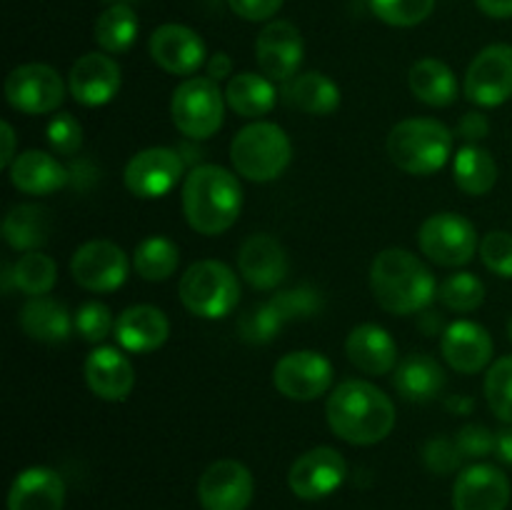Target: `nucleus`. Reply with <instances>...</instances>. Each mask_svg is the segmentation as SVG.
Instances as JSON below:
<instances>
[{"label": "nucleus", "instance_id": "obj_1", "mask_svg": "<svg viewBox=\"0 0 512 510\" xmlns=\"http://www.w3.org/2000/svg\"><path fill=\"white\" fill-rule=\"evenodd\" d=\"M328 425L350 445H375L395 428V405L368 380H345L325 405Z\"/></svg>", "mask_w": 512, "mask_h": 510}, {"label": "nucleus", "instance_id": "obj_2", "mask_svg": "<svg viewBox=\"0 0 512 510\" xmlns=\"http://www.w3.org/2000/svg\"><path fill=\"white\" fill-rule=\"evenodd\" d=\"M370 288L380 308L393 315L420 313L438 298L433 270L403 248H388L375 255Z\"/></svg>", "mask_w": 512, "mask_h": 510}, {"label": "nucleus", "instance_id": "obj_3", "mask_svg": "<svg viewBox=\"0 0 512 510\" xmlns=\"http://www.w3.org/2000/svg\"><path fill=\"white\" fill-rule=\"evenodd\" d=\"M243 210V188L220 165H195L183 183V215L200 235H220L233 228Z\"/></svg>", "mask_w": 512, "mask_h": 510}, {"label": "nucleus", "instance_id": "obj_4", "mask_svg": "<svg viewBox=\"0 0 512 510\" xmlns=\"http://www.w3.org/2000/svg\"><path fill=\"white\" fill-rule=\"evenodd\" d=\"M455 135L445 123L433 118L400 120L388 135V155L410 175H433L453 155Z\"/></svg>", "mask_w": 512, "mask_h": 510}, {"label": "nucleus", "instance_id": "obj_5", "mask_svg": "<svg viewBox=\"0 0 512 510\" xmlns=\"http://www.w3.org/2000/svg\"><path fill=\"white\" fill-rule=\"evenodd\" d=\"M290 158H293V145L288 133L280 125L265 120L245 125L230 145L233 168L253 183H270L280 178L290 165Z\"/></svg>", "mask_w": 512, "mask_h": 510}, {"label": "nucleus", "instance_id": "obj_6", "mask_svg": "<svg viewBox=\"0 0 512 510\" xmlns=\"http://www.w3.org/2000/svg\"><path fill=\"white\" fill-rule=\"evenodd\" d=\"M180 303L198 318L218 320L240 303L238 275L220 260H198L183 273L178 285Z\"/></svg>", "mask_w": 512, "mask_h": 510}, {"label": "nucleus", "instance_id": "obj_7", "mask_svg": "<svg viewBox=\"0 0 512 510\" xmlns=\"http://www.w3.org/2000/svg\"><path fill=\"white\" fill-rule=\"evenodd\" d=\"M170 115L175 128L193 140H205L218 133L225 118V93L218 80L208 75L183 80L173 93Z\"/></svg>", "mask_w": 512, "mask_h": 510}, {"label": "nucleus", "instance_id": "obj_8", "mask_svg": "<svg viewBox=\"0 0 512 510\" xmlns=\"http://www.w3.org/2000/svg\"><path fill=\"white\" fill-rule=\"evenodd\" d=\"M418 245L433 263L460 268L475 258L480 240L468 218L458 213H435L420 225Z\"/></svg>", "mask_w": 512, "mask_h": 510}, {"label": "nucleus", "instance_id": "obj_9", "mask_svg": "<svg viewBox=\"0 0 512 510\" xmlns=\"http://www.w3.org/2000/svg\"><path fill=\"white\" fill-rule=\"evenodd\" d=\"M5 100L25 115L55 113L65 100V83L50 65L25 63L5 78Z\"/></svg>", "mask_w": 512, "mask_h": 510}, {"label": "nucleus", "instance_id": "obj_10", "mask_svg": "<svg viewBox=\"0 0 512 510\" xmlns=\"http://www.w3.org/2000/svg\"><path fill=\"white\" fill-rule=\"evenodd\" d=\"M465 98L480 108H498L512 98V45L495 43L480 50L465 73Z\"/></svg>", "mask_w": 512, "mask_h": 510}, {"label": "nucleus", "instance_id": "obj_11", "mask_svg": "<svg viewBox=\"0 0 512 510\" xmlns=\"http://www.w3.org/2000/svg\"><path fill=\"white\" fill-rule=\"evenodd\" d=\"M128 255L110 240H88L75 250L70 273L90 293H113L128 280Z\"/></svg>", "mask_w": 512, "mask_h": 510}, {"label": "nucleus", "instance_id": "obj_12", "mask_svg": "<svg viewBox=\"0 0 512 510\" xmlns=\"http://www.w3.org/2000/svg\"><path fill=\"white\" fill-rule=\"evenodd\" d=\"M185 173V160L173 148H145L125 165V185L135 198L155 200L168 195Z\"/></svg>", "mask_w": 512, "mask_h": 510}, {"label": "nucleus", "instance_id": "obj_13", "mask_svg": "<svg viewBox=\"0 0 512 510\" xmlns=\"http://www.w3.org/2000/svg\"><path fill=\"white\" fill-rule=\"evenodd\" d=\"M273 383L285 398L308 403V400L328 393V388L333 385V365L323 353L295 350L275 363Z\"/></svg>", "mask_w": 512, "mask_h": 510}, {"label": "nucleus", "instance_id": "obj_14", "mask_svg": "<svg viewBox=\"0 0 512 510\" xmlns=\"http://www.w3.org/2000/svg\"><path fill=\"white\" fill-rule=\"evenodd\" d=\"M253 495V473L233 458L215 460L198 480V500L203 510H248Z\"/></svg>", "mask_w": 512, "mask_h": 510}, {"label": "nucleus", "instance_id": "obj_15", "mask_svg": "<svg viewBox=\"0 0 512 510\" xmlns=\"http://www.w3.org/2000/svg\"><path fill=\"white\" fill-rule=\"evenodd\" d=\"M305 43L300 30L288 20H273L260 30L255 40V58L260 70L273 83H288L298 75L303 63Z\"/></svg>", "mask_w": 512, "mask_h": 510}, {"label": "nucleus", "instance_id": "obj_16", "mask_svg": "<svg viewBox=\"0 0 512 510\" xmlns=\"http://www.w3.org/2000/svg\"><path fill=\"white\" fill-rule=\"evenodd\" d=\"M348 475L345 458L330 445L308 450L293 463L288 473V485L300 500H320L343 485Z\"/></svg>", "mask_w": 512, "mask_h": 510}, {"label": "nucleus", "instance_id": "obj_17", "mask_svg": "<svg viewBox=\"0 0 512 510\" xmlns=\"http://www.w3.org/2000/svg\"><path fill=\"white\" fill-rule=\"evenodd\" d=\"M148 50L155 65L170 75H193L208 63L203 38L193 28L180 23H165L155 28Z\"/></svg>", "mask_w": 512, "mask_h": 510}, {"label": "nucleus", "instance_id": "obj_18", "mask_svg": "<svg viewBox=\"0 0 512 510\" xmlns=\"http://www.w3.org/2000/svg\"><path fill=\"white\" fill-rule=\"evenodd\" d=\"M510 503V480L500 468L475 463L460 470L453 485V510H505Z\"/></svg>", "mask_w": 512, "mask_h": 510}, {"label": "nucleus", "instance_id": "obj_19", "mask_svg": "<svg viewBox=\"0 0 512 510\" xmlns=\"http://www.w3.org/2000/svg\"><path fill=\"white\" fill-rule=\"evenodd\" d=\"M120 83H123L120 65L103 53H88L78 58L68 75L70 95L88 108L110 103L118 95Z\"/></svg>", "mask_w": 512, "mask_h": 510}, {"label": "nucleus", "instance_id": "obj_20", "mask_svg": "<svg viewBox=\"0 0 512 510\" xmlns=\"http://www.w3.org/2000/svg\"><path fill=\"white\" fill-rule=\"evenodd\" d=\"M445 363L465 375L480 373L493 360V338L488 330L473 320H455L443 330L440 340Z\"/></svg>", "mask_w": 512, "mask_h": 510}, {"label": "nucleus", "instance_id": "obj_21", "mask_svg": "<svg viewBox=\"0 0 512 510\" xmlns=\"http://www.w3.org/2000/svg\"><path fill=\"white\" fill-rule=\"evenodd\" d=\"M238 268L245 283L255 290H273L288 275V255L273 235H250L238 250Z\"/></svg>", "mask_w": 512, "mask_h": 510}, {"label": "nucleus", "instance_id": "obj_22", "mask_svg": "<svg viewBox=\"0 0 512 510\" xmlns=\"http://www.w3.org/2000/svg\"><path fill=\"white\" fill-rule=\"evenodd\" d=\"M85 383L100 400L120 403L133 393L135 370L133 363L120 350L100 345L85 358Z\"/></svg>", "mask_w": 512, "mask_h": 510}, {"label": "nucleus", "instance_id": "obj_23", "mask_svg": "<svg viewBox=\"0 0 512 510\" xmlns=\"http://www.w3.org/2000/svg\"><path fill=\"white\" fill-rule=\"evenodd\" d=\"M113 333L128 353H153L168 340L170 323L155 305H133L118 315Z\"/></svg>", "mask_w": 512, "mask_h": 510}, {"label": "nucleus", "instance_id": "obj_24", "mask_svg": "<svg viewBox=\"0 0 512 510\" xmlns=\"http://www.w3.org/2000/svg\"><path fill=\"white\" fill-rule=\"evenodd\" d=\"M350 363L368 375H385L398 368V345L393 335L375 323L355 325L345 340Z\"/></svg>", "mask_w": 512, "mask_h": 510}, {"label": "nucleus", "instance_id": "obj_25", "mask_svg": "<svg viewBox=\"0 0 512 510\" xmlns=\"http://www.w3.org/2000/svg\"><path fill=\"white\" fill-rule=\"evenodd\" d=\"M65 483L53 468L23 470L15 475L8 493V510H63Z\"/></svg>", "mask_w": 512, "mask_h": 510}, {"label": "nucleus", "instance_id": "obj_26", "mask_svg": "<svg viewBox=\"0 0 512 510\" xmlns=\"http://www.w3.org/2000/svg\"><path fill=\"white\" fill-rule=\"evenodd\" d=\"M10 183L25 195H50L68 185L70 170L43 150H25L10 165Z\"/></svg>", "mask_w": 512, "mask_h": 510}, {"label": "nucleus", "instance_id": "obj_27", "mask_svg": "<svg viewBox=\"0 0 512 510\" xmlns=\"http://www.w3.org/2000/svg\"><path fill=\"white\" fill-rule=\"evenodd\" d=\"M393 385L400 398L410 403H430L445 388V370L435 358L425 353H413L403 358L395 368Z\"/></svg>", "mask_w": 512, "mask_h": 510}, {"label": "nucleus", "instance_id": "obj_28", "mask_svg": "<svg viewBox=\"0 0 512 510\" xmlns=\"http://www.w3.org/2000/svg\"><path fill=\"white\" fill-rule=\"evenodd\" d=\"M20 328L28 338L40 343H65L73 333V318L68 308L48 295L30 298L20 310Z\"/></svg>", "mask_w": 512, "mask_h": 510}, {"label": "nucleus", "instance_id": "obj_29", "mask_svg": "<svg viewBox=\"0 0 512 510\" xmlns=\"http://www.w3.org/2000/svg\"><path fill=\"white\" fill-rule=\"evenodd\" d=\"M408 85L420 103L430 108H445L458 98V78L453 70L438 58H423L413 63L408 75Z\"/></svg>", "mask_w": 512, "mask_h": 510}, {"label": "nucleus", "instance_id": "obj_30", "mask_svg": "<svg viewBox=\"0 0 512 510\" xmlns=\"http://www.w3.org/2000/svg\"><path fill=\"white\" fill-rule=\"evenodd\" d=\"M283 100L308 115H330L340 105V88L323 73H303L288 80Z\"/></svg>", "mask_w": 512, "mask_h": 510}, {"label": "nucleus", "instance_id": "obj_31", "mask_svg": "<svg viewBox=\"0 0 512 510\" xmlns=\"http://www.w3.org/2000/svg\"><path fill=\"white\" fill-rule=\"evenodd\" d=\"M275 100H278V93H275L273 80L260 73L233 75L225 88V103L240 118H263L275 108Z\"/></svg>", "mask_w": 512, "mask_h": 510}, {"label": "nucleus", "instance_id": "obj_32", "mask_svg": "<svg viewBox=\"0 0 512 510\" xmlns=\"http://www.w3.org/2000/svg\"><path fill=\"white\" fill-rule=\"evenodd\" d=\"M53 233V220L50 213L40 205H15L3 220V238L13 250H38L45 245Z\"/></svg>", "mask_w": 512, "mask_h": 510}, {"label": "nucleus", "instance_id": "obj_33", "mask_svg": "<svg viewBox=\"0 0 512 510\" xmlns=\"http://www.w3.org/2000/svg\"><path fill=\"white\" fill-rule=\"evenodd\" d=\"M453 178L463 193L485 195L498 183V163L490 150L480 145H465L453 158Z\"/></svg>", "mask_w": 512, "mask_h": 510}, {"label": "nucleus", "instance_id": "obj_34", "mask_svg": "<svg viewBox=\"0 0 512 510\" xmlns=\"http://www.w3.org/2000/svg\"><path fill=\"white\" fill-rule=\"evenodd\" d=\"M138 15L128 3L108 5L95 20V43L105 53H125L138 38Z\"/></svg>", "mask_w": 512, "mask_h": 510}, {"label": "nucleus", "instance_id": "obj_35", "mask_svg": "<svg viewBox=\"0 0 512 510\" xmlns=\"http://www.w3.org/2000/svg\"><path fill=\"white\" fill-rule=\"evenodd\" d=\"M180 250L165 235H150L143 243H138L133 253V268L148 283H160L168 280L178 270Z\"/></svg>", "mask_w": 512, "mask_h": 510}, {"label": "nucleus", "instance_id": "obj_36", "mask_svg": "<svg viewBox=\"0 0 512 510\" xmlns=\"http://www.w3.org/2000/svg\"><path fill=\"white\" fill-rule=\"evenodd\" d=\"M55 280H58V265L50 255L40 253V250H30L23 253L13 265V285L20 293L38 298V295H48L53 290Z\"/></svg>", "mask_w": 512, "mask_h": 510}, {"label": "nucleus", "instance_id": "obj_37", "mask_svg": "<svg viewBox=\"0 0 512 510\" xmlns=\"http://www.w3.org/2000/svg\"><path fill=\"white\" fill-rule=\"evenodd\" d=\"M438 300L455 313H473L483 305L485 285L473 273H453L438 285Z\"/></svg>", "mask_w": 512, "mask_h": 510}, {"label": "nucleus", "instance_id": "obj_38", "mask_svg": "<svg viewBox=\"0 0 512 510\" xmlns=\"http://www.w3.org/2000/svg\"><path fill=\"white\" fill-rule=\"evenodd\" d=\"M485 400L495 418L512 425V355H505L485 375Z\"/></svg>", "mask_w": 512, "mask_h": 510}, {"label": "nucleus", "instance_id": "obj_39", "mask_svg": "<svg viewBox=\"0 0 512 510\" xmlns=\"http://www.w3.org/2000/svg\"><path fill=\"white\" fill-rule=\"evenodd\" d=\"M370 8L393 28H413L430 18L435 0H370Z\"/></svg>", "mask_w": 512, "mask_h": 510}, {"label": "nucleus", "instance_id": "obj_40", "mask_svg": "<svg viewBox=\"0 0 512 510\" xmlns=\"http://www.w3.org/2000/svg\"><path fill=\"white\" fill-rule=\"evenodd\" d=\"M283 325H285L283 318H280L278 310H275L268 300V303L253 305V308L240 318L238 335L245 340V343H253V345L270 343V340L283 330Z\"/></svg>", "mask_w": 512, "mask_h": 510}, {"label": "nucleus", "instance_id": "obj_41", "mask_svg": "<svg viewBox=\"0 0 512 510\" xmlns=\"http://www.w3.org/2000/svg\"><path fill=\"white\" fill-rule=\"evenodd\" d=\"M270 305L278 310L283 323H290V320L313 318V315L323 308V298H320L318 290L310 288V285H300V288L283 290V293H278L275 298H270Z\"/></svg>", "mask_w": 512, "mask_h": 510}, {"label": "nucleus", "instance_id": "obj_42", "mask_svg": "<svg viewBox=\"0 0 512 510\" xmlns=\"http://www.w3.org/2000/svg\"><path fill=\"white\" fill-rule=\"evenodd\" d=\"M73 325L75 333L83 340H88V343H100V340L108 338L110 330H115L113 313L100 300H90V303L80 305L73 318Z\"/></svg>", "mask_w": 512, "mask_h": 510}, {"label": "nucleus", "instance_id": "obj_43", "mask_svg": "<svg viewBox=\"0 0 512 510\" xmlns=\"http://www.w3.org/2000/svg\"><path fill=\"white\" fill-rule=\"evenodd\" d=\"M480 258L490 273L500 278H512V233L493 230L480 240Z\"/></svg>", "mask_w": 512, "mask_h": 510}, {"label": "nucleus", "instance_id": "obj_44", "mask_svg": "<svg viewBox=\"0 0 512 510\" xmlns=\"http://www.w3.org/2000/svg\"><path fill=\"white\" fill-rule=\"evenodd\" d=\"M48 143L58 155H75L83 145V125L75 120V115L58 113L48 123Z\"/></svg>", "mask_w": 512, "mask_h": 510}, {"label": "nucleus", "instance_id": "obj_45", "mask_svg": "<svg viewBox=\"0 0 512 510\" xmlns=\"http://www.w3.org/2000/svg\"><path fill=\"white\" fill-rule=\"evenodd\" d=\"M423 463L430 473L448 475L460 468L463 455H460L455 440L443 438V435H435V438H430L428 443L423 445Z\"/></svg>", "mask_w": 512, "mask_h": 510}, {"label": "nucleus", "instance_id": "obj_46", "mask_svg": "<svg viewBox=\"0 0 512 510\" xmlns=\"http://www.w3.org/2000/svg\"><path fill=\"white\" fill-rule=\"evenodd\" d=\"M455 445H458L463 460H480L495 453V433L480 423H468L455 433Z\"/></svg>", "mask_w": 512, "mask_h": 510}, {"label": "nucleus", "instance_id": "obj_47", "mask_svg": "<svg viewBox=\"0 0 512 510\" xmlns=\"http://www.w3.org/2000/svg\"><path fill=\"white\" fill-rule=\"evenodd\" d=\"M285 0H228L230 10H233L238 18L250 20V23H260V20H270L280 8H283Z\"/></svg>", "mask_w": 512, "mask_h": 510}, {"label": "nucleus", "instance_id": "obj_48", "mask_svg": "<svg viewBox=\"0 0 512 510\" xmlns=\"http://www.w3.org/2000/svg\"><path fill=\"white\" fill-rule=\"evenodd\" d=\"M455 135H460L468 145H478L480 140H485L490 135V120L483 113H478V110H470V113H465L458 120Z\"/></svg>", "mask_w": 512, "mask_h": 510}, {"label": "nucleus", "instance_id": "obj_49", "mask_svg": "<svg viewBox=\"0 0 512 510\" xmlns=\"http://www.w3.org/2000/svg\"><path fill=\"white\" fill-rule=\"evenodd\" d=\"M205 73L213 80H223L233 73V60H230L228 53H215L213 58L205 63Z\"/></svg>", "mask_w": 512, "mask_h": 510}, {"label": "nucleus", "instance_id": "obj_50", "mask_svg": "<svg viewBox=\"0 0 512 510\" xmlns=\"http://www.w3.org/2000/svg\"><path fill=\"white\" fill-rule=\"evenodd\" d=\"M0 138H3V155H0V168H10L13 160L18 158L15 155V130L10 123L0 125Z\"/></svg>", "mask_w": 512, "mask_h": 510}, {"label": "nucleus", "instance_id": "obj_51", "mask_svg": "<svg viewBox=\"0 0 512 510\" xmlns=\"http://www.w3.org/2000/svg\"><path fill=\"white\" fill-rule=\"evenodd\" d=\"M475 5L490 18H512V0H475Z\"/></svg>", "mask_w": 512, "mask_h": 510}, {"label": "nucleus", "instance_id": "obj_52", "mask_svg": "<svg viewBox=\"0 0 512 510\" xmlns=\"http://www.w3.org/2000/svg\"><path fill=\"white\" fill-rule=\"evenodd\" d=\"M495 458L500 463L512 465V425L500 430V433H495Z\"/></svg>", "mask_w": 512, "mask_h": 510}, {"label": "nucleus", "instance_id": "obj_53", "mask_svg": "<svg viewBox=\"0 0 512 510\" xmlns=\"http://www.w3.org/2000/svg\"><path fill=\"white\" fill-rule=\"evenodd\" d=\"M445 405H448L450 410H453V413H458V415H468L470 410H473V405H475V400L473 398H468V395H453V398H448L445 400Z\"/></svg>", "mask_w": 512, "mask_h": 510}, {"label": "nucleus", "instance_id": "obj_54", "mask_svg": "<svg viewBox=\"0 0 512 510\" xmlns=\"http://www.w3.org/2000/svg\"><path fill=\"white\" fill-rule=\"evenodd\" d=\"M105 3H110V5H115V3H133V0H105Z\"/></svg>", "mask_w": 512, "mask_h": 510}, {"label": "nucleus", "instance_id": "obj_55", "mask_svg": "<svg viewBox=\"0 0 512 510\" xmlns=\"http://www.w3.org/2000/svg\"><path fill=\"white\" fill-rule=\"evenodd\" d=\"M508 335H510V343H512V318H510V323H508Z\"/></svg>", "mask_w": 512, "mask_h": 510}]
</instances>
